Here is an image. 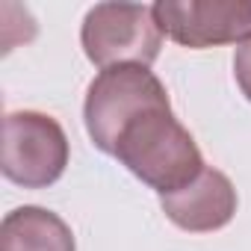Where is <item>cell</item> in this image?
I'll return each instance as SVG.
<instances>
[{"instance_id": "1", "label": "cell", "mask_w": 251, "mask_h": 251, "mask_svg": "<svg viewBox=\"0 0 251 251\" xmlns=\"http://www.w3.org/2000/svg\"><path fill=\"white\" fill-rule=\"evenodd\" d=\"M112 157L160 198L186 189L207 169L201 148L175 118L172 103L151 106L124 124Z\"/></svg>"}, {"instance_id": "2", "label": "cell", "mask_w": 251, "mask_h": 251, "mask_svg": "<svg viewBox=\"0 0 251 251\" xmlns=\"http://www.w3.org/2000/svg\"><path fill=\"white\" fill-rule=\"evenodd\" d=\"M172 103L163 80L145 65H112L103 68L86 89L83 121L92 145L100 154L115 151V139L127 121L151 106Z\"/></svg>"}, {"instance_id": "3", "label": "cell", "mask_w": 251, "mask_h": 251, "mask_svg": "<svg viewBox=\"0 0 251 251\" xmlns=\"http://www.w3.org/2000/svg\"><path fill=\"white\" fill-rule=\"evenodd\" d=\"M80 45L92 65H145L151 68L163 48V30L154 6L142 3H98L86 12Z\"/></svg>"}, {"instance_id": "4", "label": "cell", "mask_w": 251, "mask_h": 251, "mask_svg": "<svg viewBox=\"0 0 251 251\" xmlns=\"http://www.w3.org/2000/svg\"><path fill=\"white\" fill-rule=\"evenodd\" d=\"M71 148L62 124L39 109H15L3 118L0 172L24 189L53 186L68 166Z\"/></svg>"}, {"instance_id": "5", "label": "cell", "mask_w": 251, "mask_h": 251, "mask_svg": "<svg viewBox=\"0 0 251 251\" xmlns=\"http://www.w3.org/2000/svg\"><path fill=\"white\" fill-rule=\"evenodd\" d=\"M154 15L163 36L189 50L251 39V0H157Z\"/></svg>"}, {"instance_id": "6", "label": "cell", "mask_w": 251, "mask_h": 251, "mask_svg": "<svg viewBox=\"0 0 251 251\" xmlns=\"http://www.w3.org/2000/svg\"><path fill=\"white\" fill-rule=\"evenodd\" d=\"M236 189L230 177L219 169H204L186 189L163 195L160 207L166 219L186 233H213L230 225L236 216Z\"/></svg>"}, {"instance_id": "7", "label": "cell", "mask_w": 251, "mask_h": 251, "mask_svg": "<svg viewBox=\"0 0 251 251\" xmlns=\"http://www.w3.org/2000/svg\"><path fill=\"white\" fill-rule=\"evenodd\" d=\"M0 251H77V242L62 216L27 204L0 222Z\"/></svg>"}, {"instance_id": "8", "label": "cell", "mask_w": 251, "mask_h": 251, "mask_svg": "<svg viewBox=\"0 0 251 251\" xmlns=\"http://www.w3.org/2000/svg\"><path fill=\"white\" fill-rule=\"evenodd\" d=\"M233 80H236L239 92L245 95V100L251 103V39L242 42L233 53Z\"/></svg>"}]
</instances>
